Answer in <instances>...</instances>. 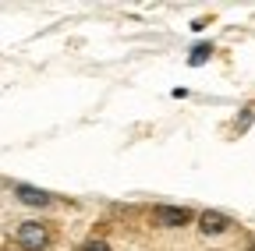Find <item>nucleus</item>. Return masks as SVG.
<instances>
[{"label":"nucleus","mask_w":255,"mask_h":251,"mask_svg":"<svg viewBox=\"0 0 255 251\" xmlns=\"http://www.w3.org/2000/svg\"><path fill=\"white\" fill-rule=\"evenodd\" d=\"M156 219H159V227H184L188 219H191V212L181 209V205H159L156 209Z\"/></svg>","instance_id":"obj_2"},{"label":"nucleus","mask_w":255,"mask_h":251,"mask_svg":"<svg viewBox=\"0 0 255 251\" xmlns=\"http://www.w3.org/2000/svg\"><path fill=\"white\" fill-rule=\"evenodd\" d=\"M199 227H202V234H227V230H231V216L209 209V212L199 216Z\"/></svg>","instance_id":"obj_3"},{"label":"nucleus","mask_w":255,"mask_h":251,"mask_svg":"<svg viewBox=\"0 0 255 251\" xmlns=\"http://www.w3.org/2000/svg\"><path fill=\"white\" fill-rule=\"evenodd\" d=\"M14 195H18V202H21V205H36V209L50 205V195H46V191H39V187H28V184H18V187H14Z\"/></svg>","instance_id":"obj_4"},{"label":"nucleus","mask_w":255,"mask_h":251,"mask_svg":"<svg viewBox=\"0 0 255 251\" xmlns=\"http://www.w3.org/2000/svg\"><path fill=\"white\" fill-rule=\"evenodd\" d=\"M14 241H18L25 251H39V248L50 244V230H46L43 223H21L18 234H14Z\"/></svg>","instance_id":"obj_1"},{"label":"nucleus","mask_w":255,"mask_h":251,"mask_svg":"<svg viewBox=\"0 0 255 251\" xmlns=\"http://www.w3.org/2000/svg\"><path fill=\"white\" fill-rule=\"evenodd\" d=\"M248 251H255V244H248Z\"/></svg>","instance_id":"obj_7"},{"label":"nucleus","mask_w":255,"mask_h":251,"mask_svg":"<svg viewBox=\"0 0 255 251\" xmlns=\"http://www.w3.org/2000/svg\"><path fill=\"white\" fill-rule=\"evenodd\" d=\"M78 251H110V244H107V241H96V237H92V241H85V244H82Z\"/></svg>","instance_id":"obj_6"},{"label":"nucleus","mask_w":255,"mask_h":251,"mask_svg":"<svg viewBox=\"0 0 255 251\" xmlns=\"http://www.w3.org/2000/svg\"><path fill=\"white\" fill-rule=\"evenodd\" d=\"M206 57H209V43H199L195 50H191V57H188V64H191V68H199V64H202Z\"/></svg>","instance_id":"obj_5"}]
</instances>
